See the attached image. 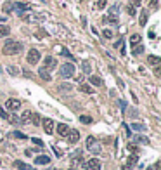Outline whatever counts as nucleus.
I'll return each mask as SVG.
<instances>
[{"label":"nucleus","instance_id":"f257e3e1","mask_svg":"<svg viewBox=\"0 0 161 170\" xmlns=\"http://www.w3.org/2000/svg\"><path fill=\"white\" fill-rule=\"evenodd\" d=\"M23 51V43L18 42V40H12V38H9L5 43H4V49H2V52L5 54V56H16Z\"/></svg>","mask_w":161,"mask_h":170},{"label":"nucleus","instance_id":"f03ea898","mask_svg":"<svg viewBox=\"0 0 161 170\" xmlns=\"http://www.w3.org/2000/svg\"><path fill=\"white\" fill-rule=\"evenodd\" d=\"M59 73L62 78H71L74 75V64L73 63H64L61 68H59Z\"/></svg>","mask_w":161,"mask_h":170},{"label":"nucleus","instance_id":"7ed1b4c3","mask_svg":"<svg viewBox=\"0 0 161 170\" xmlns=\"http://www.w3.org/2000/svg\"><path fill=\"white\" fill-rule=\"evenodd\" d=\"M40 57H42V54H40L38 49H30V52H28V56H26V61H28L30 64H36V63L40 61Z\"/></svg>","mask_w":161,"mask_h":170},{"label":"nucleus","instance_id":"20e7f679","mask_svg":"<svg viewBox=\"0 0 161 170\" xmlns=\"http://www.w3.org/2000/svg\"><path fill=\"white\" fill-rule=\"evenodd\" d=\"M21 18L24 19L26 23H36V21H42V19L45 18V14H36V12H31V14H24V16H21Z\"/></svg>","mask_w":161,"mask_h":170},{"label":"nucleus","instance_id":"39448f33","mask_svg":"<svg viewBox=\"0 0 161 170\" xmlns=\"http://www.w3.org/2000/svg\"><path fill=\"white\" fill-rule=\"evenodd\" d=\"M5 108L11 110V111H18V110H21V101L19 99H7L5 101Z\"/></svg>","mask_w":161,"mask_h":170},{"label":"nucleus","instance_id":"423d86ee","mask_svg":"<svg viewBox=\"0 0 161 170\" xmlns=\"http://www.w3.org/2000/svg\"><path fill=\"white\" fill-rule=\"evenodd\" d=\"M83 169L85 170H101V160H99V158H92V160H89V161L85 163Z\"/></svg>","mask_w":161,"mask_h":170},{"label":"nucleus","instance_id":"0eeeda50","mask_svg":"<svg viewBox=\"0 0 161 170\" xmlns=\"http://www.w3.org/2000/svg\"><path fill=\"white\" fill-rule=\"evenodd\" d=\"M87 149H90V151H94V153H101V146H97L95 137L90 135L89 139H87Z\"/></svg>","mask_w":161,"mask_h":170},{"label":"nucleus","instance_id":"6e6552de","mask_svg":"<svg viewBox=\"0 0 161 170\" xmlns=\"http://www.w3.org/2000/svg\"><path fill=\"white\" fill-rule=\"evenodd\" d=\"M55 66H57V61H55V57L47 56L45 59H43V68H45V70H50V71H52Z\"/></svg>","mask_w":161,"mask_h":170},{"label":"nucleus","instance_id":"1a4fd4ad","mask_svg":"<svg viewBox=\"0 0 161 170\" xmlns=\"http://www.w3.org/2000/svg\"><path fill=\"white\" fill-rule=\"evenodd\" d=\"M14 11H18L19 16H23L24 12L30 11V5H28V4H23V2H14Z\"/></svg>","mask_w":161,"mask_h":170},{"label":"nucleus","instance_id":"9d476101","mask_svg":"<svg viewBox=\"0 0 161 170\" xmlns=\"http://www.w3.org/2000/svg\"><path fill=\"white\" fill-rule=\"evenodd\" d=\"M66 137H68V141L71 142V144H76L78 141H80V132L78 130H68V134H66Z\"/></svg>","mask_w":161,"mask_h":170},{"label":"nucleus","instance_id":"9b49d317","mask_svg":"<svg viewBox=\"0 0 161 170\" xmlns=\"http://www.w3.org/2000/svg\"><path fill=\"white\" fill-rule=\"evenodd\" d=\"M42 125H43V130H45V134H52V132H54V120H50V118H45V120H42Z\"/></svg>","mask_w":161,"mask_h":170},{"label":"nucleus","instance_id":"f8f14e48","mask_svg":"<svg viewBox=\"0 0 161 170\" xmlns=\"http://www.w3.org/2000/svg\"><path fill=\"white\" fill-rule=\"evenodd\" d=\"M35 163H36V165H49V163H50V156H47V154H40V156H36V158H35Z\"/></svg>","mask_w":161,"mask_h":170},{"label":"nucleus","instance_id":"ddd939ff","mask_svg":"<svg viewBox=\"0 0 161 170\" xmlns=\"http://www.w3.org/2000/svg\"><path fill=\"white\" fill-rule=\"evenodd\" d=\"M30 122H31V111L26 110V111H23V115H21L19 123H30Z\"/></svg>","mask_w":161,"mask_h":170},{"label":"nucleus","instance_id":"4468645a","mask_svg":"<svg viewBox=\"0 0 161 170\" xmlns=\"http://www.w3.org/2000/svg\"><path fill=\"white\" fill-rule=\"evenodd\" d=\"M89 82H90V85H95V87H101V85H102V78L97 76V75H90Z\"/></svg>","mask_w":161,"mask_h":170},{"label":"nucleus","instance_id":"2eb2a0df","mask_svg":"<svg viewBox=\"0 0 161 170\" xmlns=\"http://www.w3.org/2000/svg\"><path fill=\"white\" fill-rule=\"evenodd\" d=\"M68 130H70V127H68L66 123H59V125H57V134H59L61 137H66Z\"/></svg>","mask_w":161,"mask_h":170},{"label":"nucleus","instance_id":"dca6fc26","mask_svg":"<svg viewBox=\"0 0 161 170\" xmlns=\"http://www.w3.org/2000/svg\"><path fill=\"white\" fill-rule=\"evenodd\" d=\"M38 75H40V78H42V80H45V82H49V80H50V73H49V70H45L43 66L38 70Z\"/></svg>","mask_w":161,"mask_h":170},{"label":"nucleus","instance_id":"f3484780","mask_svg":"<svg viewBox=\"0 0 161 170\" xmlns=\"http://www.w3.org/2000/svg\"><path fill=\"white\" fill-rule=\"evenodd\" d=\"M9 33H11V28H9V24H0V38L9 37Z\"/></svg>","mask_w":161,"mask_h":170},{"label":"nucleus","instance_id":"a211bd4d","mask_svg":"<svg viewBox=\"0 0 161 170\" xmlns=\"http://www.w3.org/2000/svg\"><path fill=\"white\" fill-rule=\"evenodd\" d=\"M2 11H4L5 14H11V12L14 11V2H5L4 7H2Z\"/></svg>","mask_w":161,"mask_h":170},{"label":"nucleus","instance_id":"6ab92c4d","mask_svg":"<svg viewBox=\"0 0 161 170\" xmlns=\"http://www.w3.org/2000/svg\"><path fill=\"white\" fill-rule=\"evenodd\" d=\"M147 63L151 64V66H158L161 63V57H158V56H147Z\"/></svg>","mask_w":161,"mask_h":170},{"label":"nucleus","instance_id":"aec40b11","mask_svg":"<svg viewBox=\"0 0 161 170\" xmlns=\"http://www.w3.org/2000/svg\"><path fill=\"white\" fill-rule=\"evenodd\" d=\"M14 167H16V169L18 170H30L31 169V167H30V165H26V163H24V161H14Z\"/></svg>","mask_w":161,"mask_h":170},{"label":"nucleus","instance_id":"412c9836","mask_svg":"<svg viewBox=\"0 0 161 170\" xmlns=\"http://www.w3.org/2000/svg\"><path fill=\"white\" fill-rule=\"evenodd\" d=\"M102 21H104V23H109V24H118V18H116V16H104Z\"/></svg>","mask_w":161,"mask_h":170},{"label":"nucleus","instance_id":"4be33fe9","mask_svg":"<svg viewBox=\"0 0 161 170\" xmlns=\"http://www.w3.org/2000/svg\"><path fill=\"white\" fill-rule=\"evenodd\" d=\"M140 40H142L140 35H137V33H135V35H132V37H130V43H132V47H133V45H139V43H140Z\"/></svg>","mask_w":161,"mask_h":170},{"label":"nucleus","instance_id":"5701e85b","mask_svg":"<svg viewBox=\"0 0 161 170\" xmlns=\"http://www.w3.org/2000/svg\"><path fill=\"white\" fill-rule=\"evenodd\" d=\"M30 123H33V125H40V123H42L40 115H38V113H31V122H30Z\"/></svg>","mask_w":161,"mask_h":170},{"label":"nucleus","instance_id":"b1692460","mask_svg":"<svg viewBox=\"0 0 161 170\" xmlns=\"http://www.w3.org/2000/svg\"><path fill=\"white\" fill-rule=\"evenodd\" d=\"M80 90L85 92V94H94V89H92L90 85H87V83H82V85H80Z\"/></svg>","mask_w":161,"mask_h":170},{"label":"nucleus","instance_id":"393cba45","mask_svg":"<svg viewBox=\"0 0 161 170\" xmlns=\"http://www.w3.org/2000/svg\"><path fill=\"white\" fill-rule=\"evenodd\" d=\"M133 142H140V144H149V139L144 137V135H135L133 137Z\"/></svg>","mask_w":161,"mask_h":170},{"label":"nucleus","instance_id":"a878e982","mask_svg":"<svg viewBox=\"0 0 161 170\" xmlns=\"http://www.w3.org/2000/svg\"><path fill=\"white\" fill-rule=\"evenodd\" d=\"M137 161H139V158H137V156H130V158H128V163L125 165V169H128V167H133V165H137Z\"/></svg>","mask_w":161,"mask_h":170},{"label":"nucleus","instance_id":"bb28decb","mask_svg":"<svg viewBox=\"0 0 161 170\" xmlns=\"http://www.w3.org/2000/svg\"><path fill=\"white\" fill-rule=\"evenodd\" d=\"M132 130L142 132V130H145V125H144V123H132Z\"/></svg>","mask_w":161,"mask_h":170},{"label":"nucleus","instance_id":"cd10ccee","mask_svg":"<svg viewBox=\"0 0 161 170\" xmlns=\"http://www.w3.org/2000/svg\"><path fill=\"white\" fill-rule=\"evenodd\" d=\"M71 89L73 87L70 85V83H61V85H59V90H61V92H70Z\"/></svg>","mask_w":161,"mask_h":170},{"label":"nucleus","instance_id":"c85d7f7f","mask_svg":"<svg viewBox=\"0 0 161 170\" xmlns=\"http://www.w3.org/2000/svg\"><path fill=\"white\" fill-rule=\"evenodd\" d=\"M142 52H144V45H140V43L135 45V49H133V56H140Z\"/></svg>","mask_w":161,"mask_h":170},{"label":"nucleus","instance_id":"c756f323","mask_svg":"<svg viewBox=\"0 0 161 170\" xmlns=\"http://www.w3.org/2000/svg\"><path fill=\"white\" fill-rule=\"evenodd\" d=\"M80 122H82V123H85V125H89V123H92V118L87 116V115H82V116H80Z\"/></svg>","mask_w":161,"mask_h":170},{"label":"nucleus","instance_id":"7c9ffc66","mask_svg":"<svg viewBox=\"0 0 161 170\" xmlns=\"http://www.w3.org/2000/svg\"><path fill=\"white\" fill-rule=\"evenodd\" d=\"M145 23H147V11H142V14H140V26H145Z\"/></svg>","mask_w":161,"mask_h":170},{"label":"nucleus","instance_id":"2f4dec72","mask_svg":"<svg viewBox=\"0 0 161 170\" xmlns=\"http://www.w3.org/2000/svg\"><path fill=\"white\" fill-rule=\"evenodd\" d=\"M7 73H11V75H19V70L16 66H7Z\"/></svg>","mask_w":161,"mask_h":170},{"label":"nucleus","instance_id":"473e14b6","mask_svg":"<svg viewBox=\"0 0 161 170\" xmlns=\"http://www.w3.org/2000/svg\"><path fill=\"white\" fill-rule=\"evenodd\" d=\"M82 68H83V71H85V73H90V70H92V68H90V63H89V61H83Z\"/></svg>","mask_w":161,"mask_h":170},{"label":"nucleus","instance_id":"72a5a7b5","mask_svg":"<svg viewBox=\"0 0 161 170\" xmlns=\"http://www.w3.org/2000/svg\"><path fill=\"white\" fill-rule=\"evenodd\" d=\"M102 37L106 38V40L113 38V31H111V30H104V31H102Z\"/></svg>","mask_w":161,"mask_h":170},{"label":"nucleus","instance_id":"f704fd0d","mask_svg":"<svg viewBox=\"0 0 161 170\" xmlns=\"http://www.w3.org/2000/svg\"><path fill=\"white\" fill-rule=\"evenodd\" d=\"M12 137H16V139H23V141L26 139V135H24L23 132H12Z\"/></svg>","mask_w":161,"mask_h":170},{"label":"nucleus","instance_id":"c9c22d12","mask_svg":"<svg viewBox=\"0 0 161 170\" xmlns=\"http://www.w3.org/2000/svg\"><path fill=\"white\" fill-rule=\"evenodd\" d=\"M0 118H4V120H9V113H7L5 110H2V108H0Z\"/></svg>","mask_w":161,"mask_h":170},{"label":"nucleus","instance_id":"e433bc0d","mask_svg":"<svg viewBox=\"0 0 161 170\" xmlns=\"http://www.w3.org/2000/svg\"><path fill=\"white\" fill-rule=\"evenodd\" d=\"M126 11H128V14H130V16H135V7H133V5H128V7H126Z\"/></svg>","mask_w":161,"mask_h":170},{"label":"nucleus","instance_id":"4c0bfd02","mask_svg":"<svg viewBox=\"0 0 161 170\" xmlns=\"http://www.w3.org/2000/svg\"><path fill=\"white\" fill-rule=\"evenodd\" d=\"M106 7V0H97V9H104Z\"/></svg>","mask_w":161,"mask_h":170},{"label":"nucleus","instance_id":"58836bf2","mask_svg":"<svg viewBox=\"0 0 161 170\" xmlns=\"http://www.w3.org/2000/svg\"><path fill=\"white\" fill-rule=\"evenodd\" d=\"M31 141H33V142H35L36 146H40V148H42V146H43V142H42V139H36V137H33V139H31Z\"/></svg>","mask_w":161,"mask_h":170},{"label":"nucleus","instance_id":"ea45409f","mask_svg":"<svg viewBox=\"0 0 161 170\" xmlns=\"http://www.w3.org/2000/svg\"><path fill=\"white\" fill-rule=\"evenodd\" d=\"M140 2H142V0H132V5H133V7H139Z\"/></svg>","mask_w":161,"mask_h":170},{"label":"nucleus","instance_id":"a19ab883","mask_svg":"<svg viewBox=\"0 0 161 170\" xmlns=\"http://www.w3.org/2000/svg\"><path fill=\"white\" fill-rule=\"evenodd\" d=\"M121 45H123V40H121V38H120V42H116V43H114V47H116V49H120V47H121Z\"/></svg>","mask_w":161,"mask_h":170},{"label":"nucleus","instance_id":"79ce46f5","mask_svg":"<svg viewBox=\"0 0 161 170\" xmlns=\"http://www.w3.org/2000/svg\"><path fill=\"white\" fill-rule=\"evenodd\" d=\"M152 170H161V161H156V165H154Z\"/></svg>","mask_w":161,"mask_h":170},{"label":"nucleus","instance_id":"37998d69","mask_svg":"<svg viewBox=\"0 0 161 170\" xmlns=\"http://www.w3.org/2000/svg\"><path fill=\"white\" fill-rule=\"evenodd\" d=\"M123 129H125V134H126V135H130V129H128V125H123Z\"/></svg>","mask_w":161,"mask_h":170},{"label":"nucleus","instance_id":"c03bdc74","mask_svg":"<svg viewBox=\"0 0 161 170\" xmlns=\"http://www.w3.org/2000/svg\"><path fill=\"white\" fill-rule=\"evenodd\" d=\"M151 4H152V5L156 7V5H158V0H151Z\"/></svg>","mask_w":161,"mask_h":170},{"label":"nucleus","instance_id":"a18cd8bd","mask_svg":"<svg viewBox=\"0 0 161 170\" xmlns=\"http://www.w3.org/2000/svg\"><path fill=\"white\" fill-rule=\"evenodd\" d=\"M145 170H152V169H151V167H147V169H145Z\"/></svg>","mask_w":161,"mask_h":170},{"label":"nucleus","instance_id":"49530a36","mask_svg":"<svg viewBox=\"0 0 161 170\" xmlns=\"http://www.w3.org/2000/svg\"><path fill=\"white\" fill-rule=\"evenodd\" d=\"M4 21H5V19H0V23H4Z\"/></svg>","mask_w":161,"mask_h":170},{"label":"nucleus","instance_id":"de8ad7c7","mask_svg":"<svg viewBox=\"0 0 161 170\" xmlns=\"http://www.w3.org/2000/svg\"><path fill=\"white\" fill-rule=\"evenodd\" d=\"M30 170H35V169H30Z\"/></svg>","mask_w":161,"mask_h":170}]
</instances>
